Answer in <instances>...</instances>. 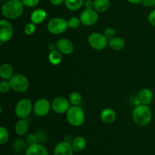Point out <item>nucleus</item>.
I'll return each instance as SVG.
<instances>
[{
  "label": "nucleus",
  "mask_w": 155,
  "mask_h": 155,
  "mask_svg": "<svg viewBox=\"0 0 155 155\" xmlns=\"http://www.w3.org/2000/svg\"><path fill=\"white\" fill-rule=\"evenodd\" d=\"M14 75V68L9 63H3L0 66V77L2 80L9 81Z\"/></svg>",
  "instance_id": "nucleus-18"
},
{
  "label": "nucleus",
  "mask_w": 155,
  "mask_h": 155,
  "mask_svg": "<svg viewBox=\"0 0 155 155\" xmlns=\"http://www.w3.org/2000/svg\"><path fill=\"white\" fill-rule=\"evenodd\" d=\"M15 130L17 135L21 136L26 135L29 131L28 121L26 119H20L15 124Z\"/></svg>",
  "instance_id": "nucleus-19"
},
{
  "label": "nucleus",
  "mask_w": 155,
  "mask_h": 155,
  "mask_svg": "<svg viewBox=\"0 0 155 155\" xmlns=\"http://www.w3.org/2000/svg\"><path fill=\"white\" fill-rule=\"evenodd\" d=\"M11 89H12V88H11L9 81L2 80L0 82V93L5 94V93L8 92Z\"/></svg>",
  "instance_id": "nucleus-30"
},
{
  "label": "nucleus",
  "mask_w": 155,
  "mask_h": 155,
  "mask_svg": "<svg viewBox=\"0 0 155 155\" xmlns=\"http://www.w3.org/2000/svg\"><path fill=\"white\" fill-rule=\"evenodd\" d=\"M80 19L83 25L92 26L98 21V12H96L94 9H86L80 14Z\"/></svg>",
  "instance_id": "nucleus-11"
},
{
  "label": "nucleus",
  "mask_w": 155,
  "mask_h": 155,
  "mask_svg": "<svg viewBox=\"0 0 155 155\" xmlns=\"http://www.w3.org/2000/svg\"><path fill=\"white\" fill-rule=\"evenodd\" d=\"M11 88L14 91L18 93H24L28 90L30 81L24 74H15L9 80Z\"/></svg>",
  "instance_id": "nucleus-5"
},
{
  "label": "nucleus",
  "mask_w": 155,
  "mask_h": 155,
  "mask_svg": "<svg viewBox=\"0 0 155 155\" xmlns=\"http://www.w3.org/2000/svg\"><path fill=\"white\" fill-rule=\"evenodd\" d=\"M73 153L72 145L67 141H61L54 147V155H73Z\"/></svg>",
  "instance_id": "nucleus-13"
},
{
  "label": "nucleus",
  "mask_w": 155,
  "mask_h": 155,
  "mask_svg": "<svg viewBox=\"0 0 155 155\" xmlns=\"http://www.w3.org/2000/svg\"><path fill=\"white\" fill-rule=\"evenodd\" d=\"M68 123L72 126L78 127L82 126L85 122V112L80 106H71L66 114Z\"/></svg>",
  "instance_id": "nucleus-3"
},
{
  "label": "nucleus",
  "mask_w": 155,
  "mask_h": 155,
  "mask_svg": "<svg viewBox=\"0 0 155 155\" xmlns=\"http://www.w3.org/2000/svg\"><path fill=\"white\" fill-rule=\"evenodd\" d=\"M35 134H36V138H37V142L39 143V144L45 142L47 138H48V135H47L46 132L44 130H42V129L38 130L37 132H36Z\"/></svg>",
  "instance_id": "nucleus-29"
},
{
  "label": "nucleus",
  "mask_w": 155,
  "mask_h": 155,
  "mask_svg": "<svg viewBox=\"0 0 155 155\" xmlns=\"http://www.w3.org/2000/svg\"><path fill=\"white\" fill-rule=\"evenodd\" d=\"M56 47L62 54L70 55L74 52V46L70 40L66 38H61L56 42Z\"/></svg>",
  "instance_id": "nucleus-12"
},
{
  "label": "nucleus",
  "mask_w": 155,
  "mask_h": 155,
  "mask_svg": "<svg viewBox=\"0 0 155 155\" xmlns=\"http://www.w3.org/2000/svg\"><path fill=\"white\" fill-rule=\"evenodd\" d=\"M47 18V12L42 9H36L30 14V21L36 25L40 24Z\"/></svg>",
  "instance_id": "nucleus-15"
},
{
  "label": "nucleus",
  "mask_w": 155,
  "mask_h": 155,
  "mask_svg": "<svg viewBox=\"0 0 155 155\" xmlns=\"http://www.w3.org/2000/svg\"><path fill=\"white\" fill-rule=\"evenodd\" d=\"M51 109V103L47 99L40 98L33 104V112L37 116L43 117L49 113Z\"/></svg>",
  "instance_id": "nucleus-9"
},
{
  "label": "nucleus",
  "mask_w": 155,
  "mask_h": 155,
  "mask_svg": "<svg viewBox=\"0 0 155 155\" xmlns=\"http://www.w3.org/2000/svg\"><path fill=\"white\" fill-rule=\"evenodd\" d=\"M9 139V133L8 129L5 126L0 127V144L4 145Z\"/></svg>",
  "instance_id": "nucleus-26"
},
{
  "label": "nucleus",
  "mask_w": 155,
  "mask_h": 155,
  "mask_svg": "<svg viewBox=\"0 0 155 155\" xmlns=\"http://www.w3.org/2000/svg\"><path fill=\"white\" fill-rule=\"evenodd\" d=\"M14 149L18 153H21L26 148V142L23 139H18L14 142Z\"/></svg>",
  "instance_id": "nucleus-28"
},
{
  "label": "nucleus",
  "mask_w": 155,
  "mask_h": 155,
  "mask_svg": "<svg viewBox=\"0 0 155 155\" xmlns=\"http://www.w3.org/2000/svg\"><path fill=\"white\" fill-rule=\"evenodd\" d=\"M82 23L80 18H77V17H71V18H70L68 20V28L76 29L80 27V25Z\"/></svg>",
  "instance_id": "nucleus-27"
},
{
  "label": "nucleus",
  "mask_w": 155,
  "mask_h": 155,
  "mask_svg": "<svg viewBox=\"0 0 155 155\" xmlns=\"http://www.w3.org/2000/svg\"><path fill=\"white\" fill-rule=\"evenodd\" d=\"M108 46L112 50L114 51H120L125 47V41L123 38L119 36H114L108 40Z\"/></svg>",
  "instance_id": "nucleus-20"
},
{
  "label": "nucleus",
  "mask_w": 155,
  "mask_h": 155,
  "mask_svg": "<svg viewBox=\"0 0 155 155\" xmlns=\"http://www.w3.org/2000/svg\"><path fill=\"white\" fill-rule=\"evenodd\" d=\"M84 6L86 9H94V0H85Z\"/></svg>",
  "instance_id": "nucleus-37"
},
{
  "label": "nucleus",
  "mask_w": 155,
  "mask_h": 155,
  "mask_svg": "<svg viewBox=\"0 0 155 155\" xmlns=\"http://www.w3.org/2000/svg\"><path fill=\"white\" fill-rule=\"evenodd\" d=\"M48 1L50 2V3H51L52 5L59 6L61 4H63V3H64L65 0H48Z\"/></svg>",
  "instance_id": "nucleus-38"
},
{
  "label": "nucleus",
  "mask_w": 155,
  "mask_h": 155,
  "mask_svg": "<svg viewBox=\"0 0 155 155\" xmlns=\"http://www.w3.org/2000/svg\"><path fill=\"white\" fill-rule=\"evenodd\" d=\"M71 107L69 100L64 97H58L51 102V109L58 114L67 113Z\"/></svg>",
  "instance_id": "nucleus-10"
},
{
  "label": "nucleus",
  "mask_w": 155,
  "mask_h": 155,
  "mask_svg": "<svg viewBox=\"0 0 155 155\" xmlns=\"http://www.w3.org/2000/svg\"><path fill=\"white\" fill-rule=\"evenodd\" d=\"M84 0H65L64 5L70 11H77L84 5Z\"/></svg>",
  "instance_id": "nucleus-23"
},
{
  "label": "nucleus",
  "mask_w": 155,
  "mask_h": 155,
  "mask_svg": "<svg viewBox=\"0 0 155 155\" xmlns=\"http://www.w3.org/2000/svg\"><path fill=\"white\" fill-rule=\"evenodd\" d=\"M71 145H72L74 151H83L86 147V141L83 137L77 136L74 138L72 143H71Z\"/></svg>",
  "instance_id": "nucleus-21"
},
{
  "label": "nucleus",
  "mask_w": 155,
  "mask_h": 155,
  "mask_svg": "<svg viewBox=\"0 0 155 155\" xmlns=\"http://www.w3.org/2000/svg\"><path fill=\"white\" fill-rule=\"evenodd\" d=\"M142 5L145 7L152 8L155 6V0H142Z\"/></svg>",
  "instance_id": "nucleus-36"
},
{
  "label": "nucleus",
  "mask_w": 155,
  "mask_h": 155,
  "mask_svg": "<svg viewBox=\"0 0 155 155\" xmlns=\"http://www.w3.org/2000/svg\"><path fill=\"white\" fill-rule=\"evenodd\" d=\"M110 5V0H94V9L98 13L106 12Z\"/></svg>",
  "instance_id": "nucleus-22"
},
{
  "label": "nucleus",
  "mask_w": 155,
  "mask_h": 155,
  "mask_svg": "<svg viewBox=\"0 0 155 155\" xmlns=\"http://www.w3.org/2000/svg\"><path fill=\"white\" fill-rule=\"evenodd\" d=\"M88 43L92 49L95 50H103L108 45V40L104 36L103 33H91L88 37Z\"/></svg>",
  "instance_id": "nucleus-7"
},
{
  "label": "nucleus",
  "mask_w": 155,
  "mask_h": 155,
  "mask_svg": "<svg viewBox=\"0 0 155 155\" xmlns=\"http://www.w3.org/2000/svg\"><path fill=\"white\" fill-rule=\"evenodd\" d=\"M132 117L136 125L139 126H145L151 122L152 112L148 105L139 104L133 108Z\"/></svg>",
  "instance_id": "nucleus-1"
},
{
  "label": "nucleus",
  "mask_w": 155,
  "mask_h": 155,
  "mask_svg": "<svg viewBox=\"0 0 155 155\" xmlns=\"http://www.w3.org/2000/svg\"><path fill=\"white\" fill-rule=\"evenodd\" d=\"M74 138H73L71 135H67V136H65V138H64V141H67V142L71 144L73 141V140H74Z\"/></svg>",
  "instance_id": "nucleus-40"
},
{
  "label": "nucleus",
  "mask_w": 155,
  "mask_h": 155,
  "mask_svg": "<svg viewBox=\"0 0 155 155\" xmlns=\"http://www.w3.org/2000/svg\"><path fill=\"white\" fill-rule=\"evenodd\" d=\"M26 142L29 144V145H31V144H34L37 142V138H36V135L35 133H29L28 135L26 137Z\"/></svg>",
  "instance_id": "nucleus-34"
},
{
  "label": "nucleus",
  "mask_w": 155,
  "mask_h": 155,
  "mask_svg": "<svg viewBox=\"0 0 155 155\" xmlns=\"http://www.w3.org/2000/svg\"><path fill=\"white\" fill-rule=\"evenodd\" d=\"M129 3L133 5H139L142 4V0H127Z\"/></svg>",
  "instance_id": "nucleus-39"
},
{
  "label": "nucleus",
  "mask_w": 155,
  "mask_h": 155,
  "mask_svg": "<svg viewBox=\"0 0 155 155\" xmlns=\"http://www.w3.org/2000/svg\"><path fill=\"white\" fill-rule=\"evenodd\" d=\"M138 99L141 104L149 105L152 102L153 93L149 88H142L138 94Z\"/></svg>",
  "instance_id": "nucleus-16"
},
{
  "label": "nucleus",
  "mask_w": 155,
  "mask_h": 155,
  "mask_svg": "<svg viewBox=\"0 0 155 155\" xmlns=\"http://www.w3.org/2000/svg\"><path fill=\"white\" fill-rule=\"evenodd\" d=\"M33 110V105L28 98H23L17 103L15 108V112L19 119H27Z\"/></svg>",
  "instance_id": "nucleus-6"
},
{
  "label": "nucleus",
  "mask_w": 155,
  "mask_h": 155,
  "mask_svg": "<svg viewBox=\"0 0 155 155\" xmlns=\"http://www.w3.org/2000/svg\"><path fill=\"white\" fill-rule=\"evenodd\" d=\"M14 35V27L10 21L6 19L0 21V41L6 43L10 40Z\"/></svg>",
  "instance_id": "nucleus-8"
},
{
  "label": "nucleus",
  "mask_w": 155,
  "mask_h": 155,
  "mask_svg": "<svg viewBox=\"0 0 155 155\" xmlns=\"http://www.w3.org/2000/svg\"><path fill=\"white\" fill-rule=\"evenodd\" d=\"M103 34H104V36L109 40L114 37L115 34H116V30H115L114 28H113V27H107V28L105 29V30L104 31V33H103Z\"/></svg>",
  "instance_id": "nucleus-32"
},
{
  "label": "nucleus",
  "mask_w": 155,
  "mask_h": 155,
  "mask_svg": "<svg viewBox=\"0 0 155 155\" xmlns=\"http://www.w3.org/2000/svg\"><path fill=\"white\" fill-rule=\"evenodd\" d=\"M48 60L51 65H59L62 60V53L58 50L50 51V53L48 54Z\"/></svg>",
  "instance_id": "nucleus-24"
},
{
  "label": "nucleus",
  "mask_w": 155,
  "mask_h": 155,
  "mask_svg": "<svg viewBox=\"0 0 155 155\" xmlns=\"http://www.w3.org/2000/svg\"><path fill=\"white\" fill-rule=\"evenodd\" d=\"M17 1H21V0H17Z\"/></svg>",
  "instance_id": "nucleus-42"
},
{
  "label": "nucleus",
  "mask_w": 155,
  "mask_h": 155,
  "mask_svg": "<svg viewBox=\"0 0 155 155\" xmlns=\"http://www.w3.org/2000/svg\"><path fill=\"white\" fill-rule=\"evenodd\" d=\"M68 100H69L71 106H78L81 103L83 97H82V94L80 93L77 92V91H74V92L70 94Z\"/></svg>",
  "instance_id": "nucleus-25"
},
{
  "label": "nucleus",
  "mask_w": 155,
  "mask_h": 155,
  "mask_svg": "<svg viewBox=\"0 0 155 155\" xmlns=\"http://www.w3.org/2000/svg\"><path fill=\"white\" fill-rule=\"evenodd\" d=\"M36 24H33V23H28L25 25L24 27V33H26L28 36H30V35L33 34L36 31Z\"/></svg>",
  "instance_id": "nucleus-31"
},
{
  "label": "nucleus",
  "mask_w": 155,
  "mask_h": 155,
  "mask_svg": "<svg viewBox=\"0 0 155 155\" xmlns=\"http://www.w3.org/2000/svg\"><path fill=\"white\" fill-rule=\"evenodd\" d=\"M23 5L27 8H34L39 5L40 0H21Z\"/></svg>",
  "instance_id": "nucleus-33"
},
{
  "label": "nucleus",
  "mask_w": 155,
  "mask_h": 155,
  "mask_svg": "<svg viewBox=\"0 0 155 155\" xmlns=\"http://www.w3.org/2000/svg\"><path fill=\"white\" fill-rule=\"evenodd\" d=\"M68 28V21L63 18H53L47 24V30L53 35H59L64 33Z\"/></svg>",
  "instance_id": "nucleus-4"
},
{
  "label": "nucleus",
  "mask_w": 155,
  "mask_h": 155,
  "mask_svg": "<svg viewBox=\"0 0 155 155\" xmlns=\"http://www.w3.org/2000/svg\"><path fill=\"white\" fill-rule=\"evenodd\" d=\"M25 155H48V153L42 144L36 143L27 147Z\"/></svg>",
  "instance_id": "nucleus-14"
},
{
  "label": "nucleus",
  "mask_w": 155,
  "mask_h": 155,
  "mask_svg": "<svg viewBox=\"0 0 155 155\" xmlns=\"http://www.w3.org/2000/svg\"><path fill=\"white\" fill-rule=\"evenodd\" d=\"M24 7L21 1L8 0L5 2L2 6V14L7 19L15 20L20 18L24 12Z\"/></svg>",
  "instance_id": "nucleus-2"
},
{
  "label": "nucleus",
  "mask_w": 155,
  "mask_h": 155,
  "mask_svg": "<svg viewBox=\"0 0 155 155\" xmlns=\"http://www.w3.org/2000/svg\"><path fill=\"white\" fill-rule=\"evenodd\" d=\"M116 112L111 108L107 107L103 109L100 114V118L101 120L104 123L110 124V123L114 122L116 119Z\"/></svg>",
  "instance_id": "nucleus-17"
},
{
  "label": "nucleus",
  "mask_w": 155,
  "mask_h": 155,
  "mask_svg": "<svg viewBox=\"0 0 155 155\" xmlns=\"http://www.w3.org/2000/svg\"><path fill=\"white\" fill-rule=\"evenodd\" d=\"M2 2H7V1H8V0H1Z\"/></svg>",
  "instance_id": "nucleus-41"
},
{
  "label": "nucleus",
  "mask_w": 155,
  "mask_h": 155,
  "mask_svg": "<svg viewBox=\"0 0 155 155\" xmlns=\"http://www.w3.org/2000/svg\"><path fill=\"white\" fill-rule=\"evenodd\" d=\"M148 19L150 24L155 27V9L152 10L151 12H150L149 15H148Z\"/></svg>",
  "instance_id": "nucleus-35"
}]
</instances>
